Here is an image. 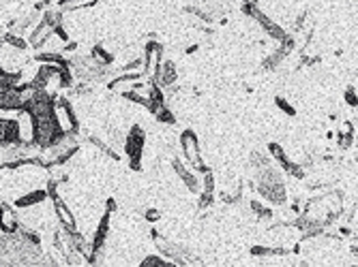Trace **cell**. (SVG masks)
Listing matches in <instances>:
<instances>
[{"label":"cell","instance_id":"1","mask_svg":"<svg viewBox=\"0 0 358 267\" xmlns=\"http://www.w3.org/2000/svg\"><path fill=\"white\" fill-rule=\"evenodd\" d=\"M54 98L56 94H50L41 88L32 86L28 101L24 105V109L32 120V146L39 150V154L67 135V132H62L54 116Z\"/></svg>","mask_w":358,"mask_h":267},{"label":"cell","instance_id":"2","mask_svg":"<svg viewBox=\"0 0 358 267\" xmlns=\"http://www.w3.org/2000/svg\"><path fill=\"white\" fill-rule=\"evenodd\" d=\"M43 252L39 231L26 224L13 233H0V265H39Z\"/></svg>","mask_w":358,"mask_h":267},{"label":"cell","instance_id":"3","mask_svg":"<svg viewBox=\"0 0 358 267\" xmlns=\"http://www.w3.org/2000/svg\"><path fill=\"white\" fill-rule=\"evenodd\" d=\"M253 182H255V192L268 206L281 208L287 204L285 176H283V169L275 160H268L259 167H253Z\"/></svg>","mask_w":358,"mask_h":267},{"label":"cell","instance_id":"4","mask_svg":"<svg viewBox=\"0 0 358 267\" xmlns=\"http://www.w3.org/2000/svg\"><path fill=\"white\" fill-rule=\"evenodd\" d=\"M144 152H146V130L142 124H131V128L124 132L122 154L134 171H142Z\"/></svg>","mask_w":358,"mask_h":267},{"label":"cell","instance_id":"5","mask_svg":"<svg viewBox=\"0 0 358 267\" xmlns=\"http://www.w3.org/2000/svg\"><path fill=\"white\" fill-rule=\"evenodd\" d=\"M116 210V204L114 199H110L108 206H106V212L101 214V218L96 220V227H94V236H92V242H90V254H88V263H96L99 257L103 254V248L108 244V238H110V227H112V214Z\"/></svg>","mask_w":358,"mask_h":267},{"label":"cell","instance_id":"6","mask_svg":"<svg viewBox=\"0 0 358 267\" xmlns=\"http://www.w3.org/2000/svg\"><path fill=\"white\" fill-rule=\"evenodd\" d=\"M180 150H182V158L189 167H193L195 171H204V158H202V150H200V137L195 135V130L187 128L180 135Z\"/></svg>","mask_w":358,"mask_h":267},{"label":"cell","instance_id":"7","mask_svg":"<svg viewBox=\"0 0 358 267\" xmlns=\"http://www.w3.org/2000/svg\"><path fill=\"white\" fill-rule=\"evenodd\" d=\"M54 116L58 120V126L62 128V132H76L78 135V128H80V120H78V114L71 105V101L67 96L62 94H56L54 98Z\"/></svg>","mask_w":358,"mask_h":267},{"label":"cell","instance_id":"8","mask_svg":"<svg viewBox=\"0 0 358 267\" xmlns=\"http://www.w3.org/2000/svg\"><path fill=\"white\" fill-rule=\"evenodd\" d=\"M243 11L262 28L266 35L271 37V39H275V41H281V43H285V39H287V35H285V28H281L275 20H271L262 9H257L255 5H251V3H245V7H243Z\"/></svg>","mask_w":358,"mask_h":267},{"label":"cell","instance_id":"9","mask_svg":"<svg viewBox=\"0 0 358 267\" xmlns=\"http://www.w3.org/2000/svg\"><path fill=\"white\" fill-rule=\"evenodd\" d=\"M172 169L176 174V178L185 184V188L193 194H200L202 190V178L200 171H195L193 167H189L182 158H172Z\"/></svg>","mask_w":358,"mask_h":267},{"label":"cell","instance_id":"10","mask_svg":"<svg viewBox=\"0 0 358 267\" xmlns=\"http://www.w3.org/2000/svg\"><path fill=\"white\" fill-rule=\"evenodd\" d=\"M152 82L161 90H170L172 86H176V82H178V66H176V62L170 60V58H161L157 71H155Z\"/></svg>","mask_w":358,"mask_h":267},{"label":"cell","instance_id":"11","mask_svg":"<svg viewBox=\"0 0 358 267\" xmlns=\"http://www.w3.org/2000/svg\"><path fill=\"white\" fill-rule=\"evenodd\" d=\"M48 199H50V186H43V188H30V190L17 194L11 204L17 210H26V208H32V206H39V204L48 201Z\"/></svg>","mask_w":358,"mask_h":267},{"label":"cell","instance_id":"12","mask_svg":"<svg viewBox=\"0 0 358 267\" xmlns=\"http://www.w3.org/2000/svg\"><path fill=\"white\" fill-rule=\"evenodd\" d=\"M161 58H164V47H161L159 43H148L146 45V52L142 56V75L144 79H150L155 77V71H157V66L161 62Z\"/></svg>","mask_w":358,"mask_h":267},{"label":"cell","instance_id":"13","mask_svg":"<svg viewBox=\"0 0 358 267\" xmlns=\"http://www.w3.org/2000/svg\"><path fill=\"white\" fill-rule=\"evenodd\" d=\"M20 224H22L20 210L7 201L0 204V233H13L20 229Z\"/></svg>","mask_w":358,"mask_h":267},{"label":"cell","instance_id":"14","mask_svg":"<svg viewBox=\"0 0 358 267\" xmlns=\"http://www.w3.org/2000/svg\"><path fill=\"white\" fill-rule=\"evenodd\" d=\"M251 212L257 216V218H262V220H271L273 218V208L262 201V199H251V204H249Z\"/></svg>","mask_w":358,"mask_h":267},{"label":"cell","instance_id":"15","mask_svg":"<svg viewBox=\"0 0 358 267\" xmlns=\"http://www.w3.org/2000/svg\"><path fill=\"white\" fill-rule=\"evenodd\" d=\"M90 56H92L96 62L106 64V66H112V62H114V54H112V52H108L103 45H94V47L90 49Z\"/></svg>","mask_w":358,"mask_h":267},{"label":"cell","instance_id":"16","mask_svg":"<svg viewBox=\"0 0 358 267\" xmlns=\"http://www.w3.org/2000/svg\"><path fill=\"white\" fill-rule=\"evenodd\" d=\"M152 116H155L159 122H164V124H174V122H176V118H174V114H172V109H170L168 105H161Z\"/></svg>","mask_w":358,"mask_h":267},{"label":"cell","instance_id":"17","mask_svg":"<svg viewBox=\"0 0 358 267\" xmlns=\"http://www.w3.org/2000/svg\"><path fill=\"white\" fill-rule=\"evenodd\" d=\"M140 265H174V263L168 257H164V254H148V257L142 259Z\"/></svg>","mask_w":358,"mask_h":267},{"label":"cell","instance_id":"18","mask_svg":"<svg viewBox=\"0 0 358 267\" xmlns=\"http://www.w3.org/2000/svg\"><path fill=\"white\" fill-rule=\"evenodd\" d=\"M343 101L350 109H356L358 105V96H356V86H348L345 92H343Z\"/></svg>","mask_w":358,"mask_h":267},{"label":"cell","instance_id":"19","mask_svg":"<svg viewBox=\"0 0 358 267\" xmlns=\"http://www.w3.org/2000/svg\"><path fill=\"white\" fill-rule=\"evenodd\" d=\"M275 105H277L283 114H287V116H296V109L292 107V103H289V101H285L283 96H275Z\"/></svg>","mask_w":358,"mask_h":267},{"label":"cell","instance_id":"20","mask_svg":"<svg viewBox=\"0 0 358 267\" xmlns=\"http://www.w3.org/2000/svg\"><path fill=\"white\" fill-rule=\"evenodd\" d=\"M193 3H198V0H193Z\"/></svg>","mask_w":358,"mask_h":267}]
</instances>
